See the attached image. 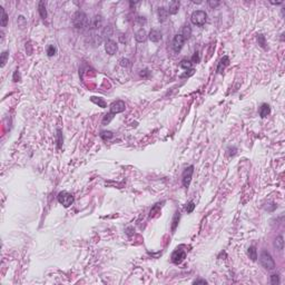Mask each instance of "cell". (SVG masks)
I'll return each instance as SVG.
<instances>
[{"label": "cell", "mask_w": 285, "mask_h": 285, "mask_svg": "<svg viewBox=\"0 0 285 285\" xmlns=\"http://www.w3.org/2000/svg\"><path fill=\"white\" fill-rule=\"evenodd\" d=\"M72 25L77 29H83V28L89 26V19L84 11L78 10L72 16Z\"/></svg>", "instance_id": "6da1fadb"}, {"label": "cell", "mask_w": 285, "mask_h": 285, "mask_svg": "<svg viewBox=\"0 0 285 285\" xmlns=\"http://www.w3.org/2000/svg\"><path fill=\"white\" fill-rule=\"evenodd\" d=\"M191 20L195 26L203 27L207 21V14L204 10H196L191 16Z\"/></svg>", "instance_id": "7a4b0ae2"}, {"label": "cell", "mask_w": 285, "mask_h": 285, "mask_svg": "<svg viewBox=\"0 0 285 285\" xmlns=\"http://www.w3.org/2000/svg\"><path fill=\"white\" fill-rule=\"evenodd\" d=\"M260 263L264 268L266 270H274L275 268V262L272 257V255L266 251H263L260 256Z\"/></svg>", "instance_id": "3957f363"}, {"label": "cell", "mask_w": 285, "mask_h": 285, "mask_svg": "<svg viewBox=\"0 0 285 285\" xmlns=\"http://www.w3.org/2000/svg\"><path fill=\"white\" fill-rule=\"evenodd\" d=\"M58 202L64 207H69L74 203V196L68 192H60L58 194Z\"/></svg>", "instance_id": "277c9868"}, {"label": "cell", "mask_w": 285, "mask_h": 285, "mask_svg": "<svg viewBox=\"0 0 285 285\" xmlns=\"http://www.w3.org/2000/svg\"><path fill=\"white\" fill-rule=\"evenodd\" d=\"M193 173H194V166L193 165L188 166V167L184 171V173H183L182 182L185 188H188V186H189V184H191V181H192V177H193Z\"/></svg>", "instance_id": "5b68a950"}, {"label": "cell", "mask_w": 285, "mask_h": 285, "mask_svg": "<svg viewBox=\"0 0 285 285\" xmlns=\"http://www.w3.org/2000/svg\"><path fill=\"white\" fill-rule=\"evenodd\" d=\"M186 257V251L184 250H181V248H177L176 251L173 252L172 254V262L174 264H181Z\"/></svg>", "instance_id": "8992f818"}, {"label": "cell", "mask_w": 285, "mask_h": 285, "mask_svg": "<svg viewBox=\"0 0 285 285\" xmlns=\"http://www.w3.org/2000/svg\"><path fill=\"white\" fill-rule=\"evenodd\" d=\"M103 27V17L100 15L94 16L89 21V29L93 31H96Z\"/></svg>", "instance_id": "52a82bcc"}, {"label": "cell", "mask_w": 285, "mask_h": 285, "mask_svg": "<svg viewBox=\"0 0 285 285\" xmlns=\"http://www.w3.org/2000/svg\"><path fill=\"white\" fill-rule=\"evenodd\" d=\"M184 42H185V40H184V38L182 37V35H179V34L175 35L172 41V47H173V49H174V51L175 52L181 51V49H182L183 46H184Z\"/></svg>", "instance_id": "ba28073f"}, {"label": "cell", "mask_w": 285, "mask_h": 285, "mask_svg": "<svg viewBox=\"0 0 285 285\" xmlns=\"http://www.w3.org/2000/svg\"><path fill=\"white\" fill-rule=\"evenodd\" d=\"M126 108V105L123 100H117V101H114L111 105H110V111L109 113L116 115V114L123 113Z\"/></svg>", "instance_id": "9c48e42d"}, {"label": "cell", "mask_w": 285, "mask_h": 285, "mask_svg": "<svg viewBox=\"0 0 285 285\" xmlns=\"http://www.w3.org/2000/svg\"><path fill=\"white\" fill-rule=\"evenodd\" d=\"M105 50H106V52L108 55H110V56L115 55L117 52V50H118L117 44L114 41V40H111V39H108V40L105 41Z\"/></svg>", "instance_id": "30bf717a"}, {"label": "cell", "mask_w": 285, "mask_h": 285, "mask_svg": "<svg viewBox=\"0 0 285 285\" xmlns=\"http://www.w3.org/2000/svg\"><path fill=\"white\" fill-rule=\"evenodd\" d=\"M157 14H158V20L161 21V22H165V21L168 19L169 12L166 8L159 7L157 10Z\"/></svg>", "instance_id": "8fae6325"}, {"label": "cell", "mask_w": 285, "mask_h": 285, "mask_svg": "<svg viewBox=\"0 0 285 285\" xmlns=\"http://www.w3.org/2000/svg\"><path fill=\"white\" fill-rule=\"evenodd\" d=\"M228 65H230V58H228V56H224L223 58L220 60V62H218V66H217V72L222 74Z\"/></svg>", "instance_id": "7c38bea8"}, {"label": "cell", "mask_w": 285, "mask_h": 285, "mask_svg": "<svg viewBox=\"0 0 285 285\" xmlns=\"http://www.w3.org/2000/svg\"><path fill=\"white\" fill-rule=\"evenodd\" d=\"M161 32L159 30H157V29H153V30H151V32H149V36H148V38L151 39L153 42H158L161 40Z\"/></svg>", "instance_id": "4fadbf2b"}, {"label": "cell", "mask_w": 285, "mask_h": 285, "mask_svg": "<svg viewBox=\"0 0 285 285\" xmlns=\"http://www.w3.org/2000/svg\"><path fill=\"white\" fill-rule=\"evenodd\" d=\"M179 35H182V37L184 38V40H188L189 38H191V36H192V28L189 27L188 25H185V26H183V28L181 29V32H179Z\"/></svg>", "instance_id": "5bb4252c"}, {"label": "cell", "mask_w": 285, "mask_h": 285, "mask_svg": "<svg viewBox=\"0 0 285 285\" xmlns=\"http://www.w3.org/2000/svg\"><path fill=\"white\" fill-rule=\"evenodd\" d=\"M146 38H147V34H146L145 29L141 28L139 30L136 31V34H135V39H136L138 42L145 41V40H146Z\"/></svg>", "instance_id": "9a60e30c"}, {"label": "cell", "mask_w": 285, "mask_h": 285, "mask_svg": "<svg viewBox=\"0 0 285 285\" xmlns=\"http://www.w3.org/2000/svg\"><path fill=\"white\" fill-rule=\"evenodd\" d=\"M270 113H271V108H270V106H268L267 104H263V105L260 107V109H258V114H260V116H261L262 118L267 117L268 115H270Z\"/></svg>", "instance_id": "2e32d148"}, {"label": "cell", "mask_w": 285, "mask_h": 285, "mask_svg": "<svg viewBox=\"0 0 285 285\" xmlns=\"http://www.w3.org/2000/svg\"><path fill=\"white\" fill-rule=\"evenodd\" d=\"M89 41L93 44V45L95 46H99L100 44H101V41H103V37L100 36V35H97V34H90L89 35Z\"/></svg>", "instance_id": "e0dca14e"}, {"label": "cell", "mask_w": 285, "mask_h": 285, "mask_svg": "<svg viewBox=\"0 0 285 285\" xmlns=\"http://www.w3.org/2000/svg\"><path fill=\"white\" fill-rule=\"evenodd\" d=\"M167 10H168V12L171 15H176L179 10V2L178 1H172V2H169V6Z\"/></svg>", "instance_id": "ac0fdd59"}, {"label": "cell", "mask_w": 285, "mask_h": 285, "mask_svg": "<svg viewBox=\"0 0 285 285\" xmlns=\"http://www.w3.org/2000/svg\"><path fill=\"white\" fill-rule=\"evenodd\" d=\"M38 11H39V15H40L41 19L45 20L46 18H47V10H46V5L44 1H40L38 4Z\"/></svg>", "instance_id": "d6986e66"}, {"label": "cell", "mask_w": 285, "mask_h": 285, "mask_svg": "<svg viewBox=\"0 0 285 285\" xmlns=\"http://www.w3.org/2000/svg\"><path fill=\"white\" fill-rule=\"evenodd\" d=\"M90 100L93 101L94 104H96V105H98L99 107H101V108H106L107 107V104L106 101L103 99V98H100V97H95L93 96L91 98H90Z\"/></svg>", "instance_id": "ffe728a7"}, {"label": "cell", "mask_w": 285, "mask_h": 285, "mask_svg": "<svg viewBox=\"0 0 285 285\" xmlns=\"http://www.w3.org/2000/svg\"><path fill=\"white\" fill-rule=\"evenodd\" d=\"M247 254L252 261H256V260H257V251H256V247H255V246H250V247H248Z\"/></svg>", "instance_id": "44dd1931"}, {"label": "cell", "mask_w": 285, "mask_h": 285, "mask_svg": "<svg viewBox=\"0 0 285 285\" xmlns=\"http://www.w3.org/2000/svg\"><path fill=\"white\" fill-rule=\"evenodd\" d=\"M113 36V28L110 27V26H106V27L104 28L103 30V34H101V37L104 38H107V40L109 39L110 37Z\"/></svg>", "instance_id": "7402d4cb"}, {"label": "cell", "mask_w": 285, "mask_h": 285, "mask_svg": "<svg viewBox=\"0 0 285 285\" xmlns=\"http://www.w3.org/2000/svg\"><path fill=\"white\" fill-rule=\"evenodd\" d=\"M274 246L276 247V250L278 251H282L284 248V240H283V236H278L276 237V240L274 242Z\"/></svg>", "instance_id": "603a6c76"}, {"label": "cell", "mask_w": 285, "mask_h": 285, "mask_svg": "<svg viewBox=\"0 0 285 285\" xmlns=\"http://www.w3.org/2000/svg\"><path fill=\"white\" fill-rule=\"evenodd\" d=\"M1 9V26L2 27H6L7 26V24H8V15L6 14V11H5V9L2 7L0 8Z\"/></svg>", "instance_id": "cb8c5ba5"}, {"label": "cell", "mask_w": 285, "mask_h": 285, "mask_svg": "<svg viewBox=\"0 0 285 285\" xmlns=\"http://www.w3.org/2000/svg\"><path fill=\"white\" fill-rule=\"evenodd\" d=\"M179 217H181V213H179V212H176L175 215H174V218H173V226H172L173 232L176 230V227H177V225H178Z\"/></svg>", "instance_id": "d4e9b609"}, {"label": "cell", "mask_w": 285, "mask_h": 285, "mask_svg": "<svg viewBox=\"0 0 285 285\" xmlns=\"http://www.w3.org/2000/svg\"><path fill=\"white\" fill-rule=\"evenodd\" d=\"M114 117H115V115H114V114H111V113L106 114V115L104 116V118H103V125H108L110 121L114 119Z\"/></svg>", "instance_id": "484cf974"}, {"label": "cell", "mask_w": 285, "mask_h": 285, "mask_svg": "<svg viewBox=\"0 0 285 285\" xmlns=\"http://www.w3.org/2000/svg\"><path fill=\"white\" fill-rule=\"evenodd\" d=\"M181 67L184 69H191V67H192L191 59H183L182 61H181Z\"/></svg>", "instance_id": "4316f807"}, {"label": "cell", "mask_w": 285, "mask_h": 285, "mask_svg": "<svg viewBox=\"0 0 285 285\" xmlns=\"http://www.w3.org/2000/svg\"><path fill=\"white\" fill-rule=\"evenodd\" d=\"M56 54H57V48H56V46H54V45L48 46V48H47V55H48L49 57H52V56H55Z\"/></svg>", "instance_id": "83f0119b"}, {"label": "cell", "mask_w": 285, "mask_h": 285, "mask_svg": "<svg viewBox=\"0 0 285 285\" xmlns=\"http://www.w3.org/2000/svg\"><path fill=\"white\" fill-rule=\"evenodd\" d=\"M100 137L103 138L104 141H108V139H111L114 137V134L111 131H103L100 134Z\"/></svg>", "instance_id": "f1b7e54d"}, {"label": "cell", "mask_w": 285, "mask_h": 285, "mask_svg": "<svg viewBox=\"0 0 285 285\" xmlns=\"http://www.w3.org/2000/svg\"><path fill=\"white\" fill-rule=\"evenodd\" d=\"M8 57H9V51H7V50L1 54V67H5L8 60Z\"/></svg>", "instance_id": "f546056e"}, {"label": "cell", "mask_w": 285, "mask_h": 285, "mask_svg": "<svg viewBox=\"0 0 285 285\" xmlns=\"http://www.w3.org/2000/svg\"><path fill=\"white\" fill-rule=\"evenodd\" d=\"M191 61H192V64H198L199 61H200V56H199V52L196 51L194 55H193L192 59H191Z\"/></svg>", "instance_id": "4dcf8cb0"}, {"label": "cell", "mask_w": 285, "mask_h": 285, "mask_svg": "<svg viewBox=\"0 0 285 285\" xmlns=\"http://www.w3.org/2000/svg\"><path fill=\"white\" fill-rule=\"evenodd\" d=\"M271 283L273 285L280 284V276L277 274H273L271 276Z\"/></svg>", "instance_id": "1f68e13d"}, {"label": "cell", "mask_w": 285, "mask_h": 285, "mask_svg": "<svg viewBox=\"0 0 285 285\" xmlns=\"http://www.w3.org/2000/svg\"><path fill=\"white\" fill-rule=\"evenodd\" d=\"M194 208H195V204H194V202H189L185 207V210H186L187 213H192L193 210H194Z\"/></svg>", "instance_id": "d6a6232c"}, {"label": "cell", "mask_w": 285, "mask_h": 285, "mask_svg": "<svg viewBox=\"0 0 285 285\" xmlns=\"http://www.w3.org/2000/svg\"><path fill=\"white\" fill-rule=\"evenodd\" d=\"M18 25L20 26V28H24L25 25H26V18L24 16H19L18 17Z\"/></svg>", "instance_id": "836d02e7"}, {"label": "cell", "mask_w": 285, "mask_h": 285, "mask_svg": "<svg viewBox=\"0 0 285 285\" xmlns=\"http://www.w3.org/2000/svg\"><path fill=\"white\" fill-rule=\"evenodd\" d=\"M120 66L123 67H129L131 66V61L127 58H121L120 59Z\"/></svg>", "instance_id": "e575fe53"}, {"label": "cell", "mask_w": 285, "mask_h": 285, "mask_svg": "<svg viewBox=\"0 0 285 285\" xmlns=\"http://www.w3.org/2000/svg\"><path fill=\"white\" fill-rule=\"evenodd\" d=\"M149 75H151V71H149L148 69H143V70H141V77H143V78H148Z\"/></svg>", "instance_id": "d590c367"}, {"label": "cell", "mask_w": 285, "mask_h": 285, "mask_svg": "<svg viewBox=\"0 0 285 285\" xmlns=\"http://www.w3.org/2000/svg\"><path fill=\"white\" fill-rule=\"evenodd\" d=\"M257 40H258V44L262 46V47H265V38L263 35H258L257 36Z\"/></svg>", "instance_id": "8d00e7d4"}, {"label": "cell", "mask_w": 285, "mask_h": 285, "mask_svg": "<svg viewBox=\"0 0 285 285\" xmlns=\"http://www.w3.org/2000/svg\"><path fill=\"white\" fill-rule=\"evenodd\" d=\"M12 80H14V81H16V83L20 80V75H19V71H18V70H15L14 76H12Z\"/></svg>", "instance_id": "74e56055"}, {"label": "cell", "mask_w": 285, "mask_h": 285, "mask_svg": "<svg viewBox=\"0 0 285 285\" xmlns=\"http://www.w3.org/2000/svg\"><path fill=\"white\" fill-rule=\"evenodd\" d=\"M136 22H137V24H139L141 26H143V25L146 24V19H145L144 17H137V18H136Z\"/></svg>", "instance_id": "f35d334b"}, {"label": "cell", "mask_w": 285, "mask_h": 285, "mask_svg": "<svg viewBox=\"0 0 285 285\" xmlns=\"http://www.w3.org/2000/svg\"><path fill=\"white\" fill-rule=\"evenodd\" d=\"M208 5H210L212 8H215L220 5V2H218V1H212V0H210V1H208Z\"/></svg>", "instance_id": "ab89813d"}, {"label": "cell", "mask_w": 285, "mask_h": 285, "mask_svg": "<svg viewBox=\"0 0 285 285\" xmlns=\"http://www.w3.org/2000/svg\"><path fill=\"white\" fill-rule=\"evenodd\" d=\"M61 143H62V138H61V131H58V146L60 147L61 146Z\"/></svg>", "instance_id": "60d3db41"}, {"label": "cell", "mask_w": 285, "mask_h": 285, "mask_svg": "<svg viewBox=\"0 0 285 285\" xmlns=\"http://www.w3.org/2000/svg\"><path fill=\"white\" fill-rule=\"evenodd\" d=\"M194 284H207V281H205V280H197V281L194 282Z\"/></svg>", "instance_id": "b9f144b4"}]
</instances>
